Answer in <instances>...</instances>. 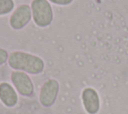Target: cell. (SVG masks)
<instances>
[{"mask_svg": "<svg viewBox=\"0 0 128 114\" xmlns=\"http://www.w3.org/2000/svg\"><path fill=\"white\" fill-rule=\"evenodd\" d=\"M33 20L36 25L46 27L53 20V11L48 0H33L31 3Z\"/></svg>", "mask_w": 128, "mask_h": 114, "instance_id": "cell-2", "label": "cell"}, {"mask_svg": "<svg viewBox=\"0 0 128 114\" xmlns=\"http://www.w3.org/2000/svg\"><path fill=\"white\" fill-rule=\"evenodd\" d=\"M31 7L26 4L20 5L12 14L10 18V25L14 29H21L28 24L31 19Z\"/></svg>", "mask_w": 128, "mask_h": 114, "instance_id": "cell-6", "label": "cell"}, {"mask_svg": "<svg viewBox=\"0 0 128 114\" xmlns=\"http://www.w3.org/2000/svg\"><path fill=\"white\" fill-rule=\"evenodd\" d=\"M14 8L13 0H0V15L9 13Z\"/></svg>", "mask_w": 128, "mask_h": 114, "instance_id": "cell-8", "label": "cell"}, {"mask_svg": "<svg viewBox=\"0 0 128 114\" xmlns=\"http://www.w3.org/2000/svg\"><path fill=\"white\" fill-rule=\"evenodd\" d=\"M82 102L85 111L88 114H97L100 109V98L98 92L91 88L87 87L82 91Z\"/></svg>", "mask_w": 128, "mask_h": 114, "instance_id": "cell-5", "label": "cell"}, {"mask_svg": "<svg viewBox=\"0 0 128 114\" xmlns=\"http://www.w3.org/2000/svg\"><path fill=\"white\" fill-rule=\"evenodd\" d=\"M0 100L6 107H14L18 102L16 90L7 82L0 83Z\"/></svg>", "mask_w": 128, "mask_h": 114, "instance_id": "cell-7", "label": "cell"}, {"mask_svg": "<svg viewBox=\"0 0 128 114\" xmlns=\"http://www.w3.org/2000/svg\"><path fill=\"white\" fill-rule=\"evenodd\" d=\"M10 67L15 70L27 72L30 74H39L44 70V61L33 54L15 51L10 54L8 59Z\"/></svg>", "mask_w": 128, "mask_h": 114, "instance_id": "cell-1", "label": "cell"}, {"mask_svg": "<svg viewBox=\"0 0 128 114\" xmlns=\"http://www.w3.org/2000/svg\"><path fill=\"white\" fill-rule=\"evenodd\" d=\"M8 58V53L4 50V49H1L0 48V65L3 64Z\"/></svg>", "mask_w": 128, "mask_h": 114, "instance_id": "cell-9", "label": "cell"}, {"mask_svg": "<svg viewBox=\"0 0 128 114\" xmlns=\"http://www.w3.org/2000/svg\"><path fill=\"white\" fill-rule=\"evenodd\" d=\"M59 92V83L55 79H48L44 82L40 89L39 101L44 107L52 106L58 96Z\"/></svg>", "mask_w": 128, "mask_h": 114, "instance_id": "cell-3", "label": "cell"}, {"mask_svg": "<svg viewBox=\"0 0 128 114\" xmlns=\"http://www.w3.org/2000/svg\"><path fill=\"white\" fill-rule=\"evenodd\" d=\"M11 81L16 90L22 95L29 97L34 92V85L31 78L23 71H14L11 74Z\"/></svg>", "mask_w": 128, "mask_h": 114, "instance_id": "cell-4", "label": "cell"}, {"mask_svg": "<svg viewBox=\"0 0 128 114\" xmlns=\"http://www.w3.org/2000/svg\"><path fill=\"white\" fill-rule=\"evenodd\" d=\"M54 4H58V5H68L70 4L73 0H48Z\"/></svg>", "mask_w": 128, "mask_h": 114, "instance_id": "cell-10", "label": "cell"}]
</instances>
